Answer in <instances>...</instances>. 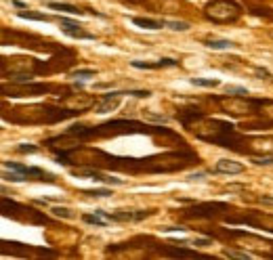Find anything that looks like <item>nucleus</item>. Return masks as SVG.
Segmentation results:
<instances>
[{
  "label": "nucleus",
  "mask_w": 273,
  "mask_h": 260,
  "mask_svg": "<svg viewBox=\"0 0 273 260\" xmlns=\"http://www.w3.org/2000/svg\"><path fill=\"white\" fill-rule=\"evenodd\" d=\"M204 15L214 23H233L242 17V7L233 0H212L204 9Z\"/></svg>",
  "instance_id": "f257e3e1"
},
{
  "label": "nucleus",
  "mask_w": 273,
  "mask_h": 260,
  "mask_svg": "<svg viewBox=\"0 0 273 260\" xmlns=\"http://www.w3.org/2000/svg\"><path fill=\"white\" fill-rule=\"evenodd\" d=\"M5 168L9 170H17L21 172L25 177V181H42V183H57V177L53 172H46L42 168H36V166H23V164H17V162H5L3 164Z\"/></svg>",
  "instance_id": "f03ea898"
},
{
  "label": "nucleus",
  "mask_w": 273,
  "mask_h": 260,
  "mask_svg": "<svg viewBox=\"0 0 273 260\" xmlns=\"http://www.w3.org/2000/svg\"><path fill=\"white\" fill-rule=\"evenodd\" d=\"M53 86L48 84H32V82H15L11 86H3L5 95L9 97H30V95H40V93H48Z\"/></svg>",
  "instance_id": "7ed1b4c3"
},
{
  "label": "nucleus",
  "mask_w": 273,
  "mask_h": 260,
  "mask_svg": "<svg viewBox=\"0 0 273 260\" xmlns=\"http://www.w3.org/2000/svg\"><path fill=\"white\" fill-rule=\"evenodd\" d=\"M59 25H61L63 34H67V36H70V38H80V40H95L93 34L84 32V30H82L78 23H74V21H67L65 17H61V19H59Z\"/></svg>",
  "instance_id": "20e7f679"
},
{
  "label": "nucleus",
  "mask_w": 273,
  "mask_h": 260,
  "mask_svg": "<svg viewBox=\"0 0 273 260\" xmlns=\"http://www.w3.org/2000/svg\"><path fill=\"white\" fill-rule=\"evenodd\" d=\"M246 168H244V164H240V162H235V160H219L216 162V166H214V172L216 175H242Z\"/></svg>",
  "instance_id": "39448f33"
},
{
  "label": "nucleus",
  "mask_w": 273,
  "mask_h": 260,
  "mask_svg": "<svg viewBox=\"0 0 273 260\" xmlns=\"http://www.w3.org/2000/svg\"><path fill=\"white\" fill-rule=\"evenodd\" d=\"M120 97H122V91H116V93L105 95V99L97 105V113H110V111H114L118 105H120Z\"/></svg>",
  "instance_id": "423d86ee"
},
{
  "label": "nucleus",
  "mask_w": 273,
  "mask_h": 260,
  "mask_svg": "<svg viewBox=\"0 0 273 260\" xmlns=\"http://www.w3.org/2000/svg\"><path fill=\"white\" fill-rule=\"evenodd\" d=\"M130 65H132V67H137V69H162V67H177V65H179V61L170 59V57H164V59H160V61H156V63L130 61Z\"/></svg>",
  "instance_id": "0eeeda50"
},
{
  "label": "nucleus",
  "mask_w": 273,
  "mask_h": 260,
  "mask_svg": "<svg viewBox=\"0 0 273 260\" xmlns=\"http://www.w3.org/2000/svg\"><path fill=\"white\" fill-rule=\"evenodd\" d=\"M132 23L139 25V27H145V30H160V27H166V21H164V19H149V17H132Z\"/></svg>",
  "instance_id": "6e6552de"
},
{
  "label": "nucleus",
  "mask_w": 273,
  "mask_h": 260,
  "mask_svg": "<svg viewBox=\"0 0 273 260\" xmlns=\"http://www.w3.org/2000/svg\"><path fill=\"white\" fill-rule=\"evenodd\" d=\"M204 44H206L208 48H212V50H229V48L235 46L227 38H208V40H204Z\"/></svg>",
  "instance_id": "1a4fd4ad"
},
{
  "label": "nucleus",
  "mask_w": 273,
  "mask_h": 260,
  "mask_svg": "<svg viewBox=\"0 0 273 260\" xmlns=\"http://www.w3.org/2000/svg\"><path fill=\"white\" fill-rule=\"evenodd\" d=\"M48 9L53 11H63V13H70V15H82L84 11H80L74 5H63V3H48Z\"/></svg>",
  "instance_id": "9d476101"
},
{
  "label": "nucleus",
  "mask_w": 273,
  "mask_h": 260,
  "mask_svg": "<svg viewBox=\"0 0 273 260\" xmlns=\"http://www.w3.org/2000/svg\"><path fill=\"white\" fill-rule=\"evenodd\" d=\"M82 220L87 222V224H95V227H105V224L110 222L105 216H101L99 212H95V214H84Z\"/></svg>",
  "instance_id": "9b49d317"
},
{
  "label": "nucleus",
  "mask_w": 273,
  "mask_h": 260,
  "mask_svg": "<svg viewBox=\"0 0 273 260\" xmlns=\"http://www.w3.org/2000/svg\"><path fill=\"white\" fill-rule=\"evenodd\" d=\"M17 17H21V19H34V21H50V17L44 15V13H32V11H19Z\"/></svg>",
  "instance_id": "f8f14e48"
},
{
  "label": "nucleus",
  "mask_w": 273,
  "mask_h": 260,
  "mask_svg": "<svg viewBox=\"0 0 273 260\" xmlns=\"http://www.w3.org/2000/svg\"><path fill=\"white\" fill-rule=\"evenodd\" d=\"M192 84L194 86H204V89H216L221 84V80L216 78H192Z\"/></svg>",
  "instance_id": "ddd939ff"
},
{
  "label": "nucleus",
  "mask_w": 273,
  "mask_h": 260,
  "mask_svg": "<svg viewBox=\"0 0 273 260\" xmlns=\"http://www.w3.org/2000/svg\"><path fill=\"white\" fill-rule=\"evenodd\" d=\"M82 195H89V197H110L114 195L110 189H87V191H82Z\"/></svg>",
  "instance_id": "4468645a"
},
{
  "label": "nucleus",
  "mask_w": 273,
  "mask_h": 260,
  "mask_svg": "<svg viewBox=\"0 0 273 260\" xmlns=\"http://www.w3.org/2000/svg\"><path fill=\"white\" fill-rule=\"evenodd\" d=\"M50 212H53L55 216H59V218H74V212L70 210V208H61V206H55V208H53V210H50Z\"/></svg>",
  "instance_id": "2eb2a0df"
},
{
  "label": "nucleus",
  "mask_w": 273,
  "mask_h": 260,
  "mask_svg": "<svg viewBox=\"0 0 273 260\" xmlns=\"http://www.w3.org/2000/svg\"><path fill=\"white\" fill-rule=\"evenodd\" d=\"M227 97H248L244 86H227Z\"/></svg>",
  "instance_id": "dca6fc26"
},
{
  "label": "nucleus",
  "mask_w": 273,
  "mask_h": 260,
  "mask_svg": "<svg viewBox=\"0 0 273 260\" xmlns=\"http://www.w3.org/2000/svg\"><path fill=\"white\" fill-rule=\"evenodd\" d=\"M95 69H76L72 74V78H80V80H87V78H95Z\"/></svg>",
  "instance_id": "f3484780"
},
{
  "label": "nucleus",
  "mask_w": 273,
  "mask_h": 260,
  "mask_svg": "<svg viewBox=\"0 0 273 260\" xmlns=\"http://www.w3.org/2000/svg\"><path fill=\"white\" fill-rule=\"evenodd\" d=\"M166 27L175 30V32H187L189 30V23H185V21H166Z\"/></svg>",
  "instance_id": "a211bd4d"
},
{
  "label": "nucleus",
  "mask_w": 273,
  "mask_h": 260,
  "mask_svg": "<svg viewBox=\"0 0 273 260\" xmlns=\"http://www.w3.org/2000/svg\"><path fill=\"white\" fill-rule=\"evenodd\" d=\"M254 164L259 166H271L273 164V155H259V158H252Z\"/></svg>",
  "instance_id": "6ab92c4d"
},
{
  "label": "nucleus",
  "mask_w": 273,
  "mask_h": 260,
  "mask_svg": "<svg viewBox=\"0 0 273 260\" xmlns=\"http://www.w3.org/2000/svg\"><path fill=\"white\" fill-rule=\"evenodd\" d=\"M225 256H229V258H242V260H250L252 258V254H248V252H233V250H225Z\"/></svg>",
  "instance_id": "aec40b11"
},
{
  "label": "nucleus",
  "mask_w": 273,
  "mask_h": 260,
  "mask_svg": "<svg viewBox=\"0 0 273 260\" xmlns=\"http://www.w3.org/2000/svg\"><path fill=\"white\" fill-rule=\"evenodd\" d=\"M17 151H19V153H38L40 147H36V145H19V147H17Z\"/></svg>",
  "instance_id": "412c9836"
},
{
  "label": "nucleus",
  "mask_w": 273,
  "mask_h": 260,
  "mask_svg": "<svg viewBox=\"0 0 273 260\" xmlns=\"http://www.w3.org/2000/svg\"><path fill=\"white\" fill-rule=\"evenodd\" d=\"M254 74H257L259 78H265V80H267V78H271V74L267 72V69H263V67H254Z\"/></svg>",
  "instance_id": "4be33fe9"
},
{
  "label": "nucleus",
  "mask_w": 273,
  "mask_h": 260,
  "mask_svg": "<svg viewBox=\"0 0 273 260\" xmlns=\"http://www.w3.org/2000/svg\"><path fill=\"white\" fill-rule=\"evenodd\" d=\"M259 201H261V204H267V206H273V197H267V195H261Z\"/></svg>",
  "instance_id": "5701e85b"
},
{
  "label": "nucleus",
  "mask_w": 273,
  "mask_h": 260,
  "mask_svg": "<svg viewBox=\"0 0 273 260\" xmlns=\"http://www.w3.org/2000/svg\"><path fill=\"white\" fill-rule=\"evenodd\" d=\"M13 7H17V9H28L23 3H19V0H13Z\"/></svg>",
  "instance_id": "b1692460"
}]
</instances>
